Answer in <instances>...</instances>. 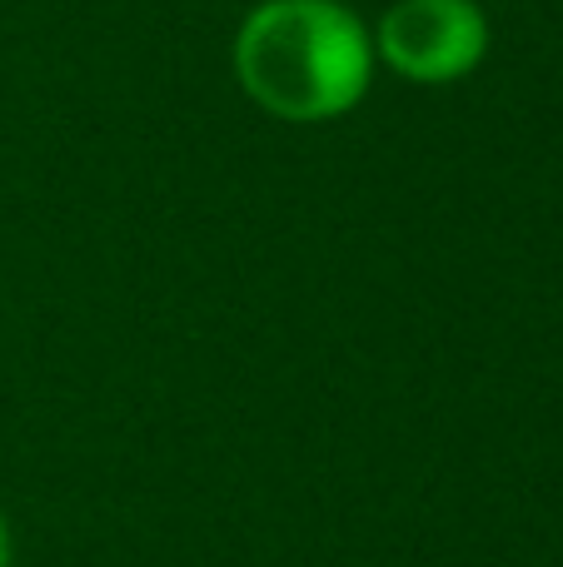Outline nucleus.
Listing matches in <instances>:
<instances>
[{"instance_id":"f257e3e1","label":"nucleus","mask_w":563,"mask_h":567,"mask_svg":"<svg viewBox=\"0 0 563 567\" xmlns=\"http://www.w3.org/2000/svg\"><path fill=\"white\" fill-rule=\"evenodd\" d=\"M235 80L289 125L339 120L369 95L375 35L339 0H259L235 30Z\"/></svg>"},{"instance_id":"f03ea898","label":"nucleus","mask_w":563,"mask_h":567,"mask_svg":"<svg viewBox=\"0 0 563 567\" xmlns=\"http://www.w3.org/2000/svg\"><path fill=\"white\" fill-rule=\"evenodd\" d=\"M369 35L375 60L414 85H454L489 55V16L474 0H395Z\"/></svg>"},{"instance_id":"7ed1b4c3","label":"nucleus","mask_w":563,"mask_h":567,"mask_svg":"<svg viewBox=\"0 0 563 567\" xmlns=\"http://www.w3.org/2000/svg\"><path fill=\"white\" fill-rule=\"evenodd\" d=\"M0 567H10V533H6V518H0Z\"/></svg>"}]
</instances>
